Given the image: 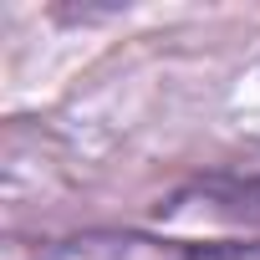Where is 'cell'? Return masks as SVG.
I'll return each instance as SVG.
<instances>
[{
    "label": "cell",
    "mask_w": 260,
    "mask_h": 260,
    "mask_svg": "<svg viewBox=\"0 0 260 260\" xmlns=\"http://www.w3.org/2000/svg\"><path fill=\"white\" fill-rule=\"evenodd\" d=\"M41 260H260L255 245H174V240H148V235H117V230H97V235H72L61 245H51Z\"/></svg>",
    "instance_id": "6da1fadb"
}]
</instances>
